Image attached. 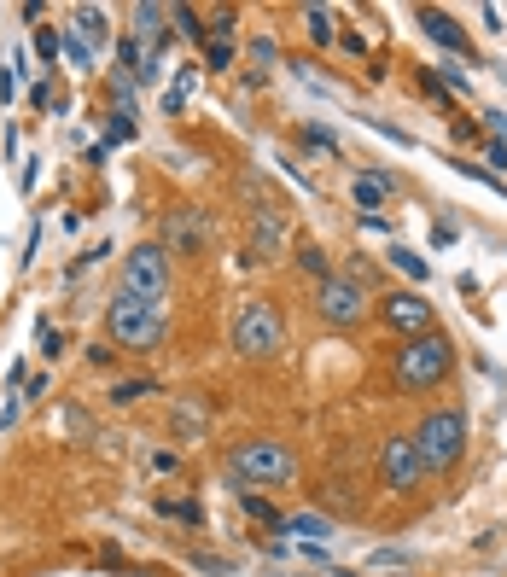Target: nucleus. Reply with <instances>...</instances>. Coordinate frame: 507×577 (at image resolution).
Returning a JSON list of instances; mask_svg holds the SVG:
<instances>
[{"label": "nucleus", "instance_id": "cd10ccee", "mask_svg": "<svg viewBox=\"0 0 507 577\" xmlns=\"http://www.w3.org/2000/svg\"><path fill=\"white\" fill-rule=\"evenodd\" d=\"M304 146H315V152H338V135H333V129H321V123H309Z\"/></svg>", "mask_w": 507, "mask_h": 577}, {"label": "nucleus", "instance_id": "393cba45", "mask_svg": "<svg viewBox=\"0 0 507 577\" xmlns=\"http://www.w3.org/2000/svg\"><path fill=\"white\" fill-rule=\"evenodd\" d=\"M158 513H164V519H187V525H199V519H204L199 502H175V496H164V502H158Z\"/></svg>", "mask_w": 507, "mask_h": 577}, {"label": "nucleus", "instance_id": "bb28decb", "mask_svg": "<svg viewBox=\"0 0 507 577\" xmlns=\"http://www.w3.org/2000/svg\"><path fill=\"white\" fill-rule=\"evenodd\" d=\"M239 502H245V513H251V519H263V525H274V531H280V513H274L269 502H263V496H251V490H245Z\"/></svg>", "mask_w": 507, "mask_h": 577}, {"label": "nucleus", "instance_id": "20e7f679", "mask_svg": "<svg viewBox=\"0 0 507 577\" xmlns=\"http://www.w3.org/2000/svg\"><path fill=\"white\" fill-rule=\"evenodd\" d=\"M467 438H473L467 408H438V414H426V420H420V432H414L426 473H449V467L467 455Z\"/></svg>", "mask_w": 507, "mask_h": 577}, {"label": "nucleus", "instance_id": "39448f33", "mask_svg": "<svg viewBox=\"0 0 507 577\" xmlns=\"http://www.w3.org/2000/svg\"><path fill=\"white\" fill-rule=\"evenodd\" d=\"M234 350L245 356V362H274V356L286 350V315H280L269 298L239 304V315H234Z\"/></svg>", "mask_w": 507, "mask_h": 577}, {"label": "nucleus", "instance_id": "1a4fd4ad", "mask_svg": "<svg viewBox=\"0 0 507 577\" xmlns=\"http://www.w3.org/2000/svg\"><path fill=\"white\" fill-rule=\"evenodd\" d=\"M286 234H292V216H286V204L263 199L257 210H251V245H245V263H251V269L274 263V257L286 251Z\"/></svg>", "mask_w": 507, "mask_h": 577}, {"label": "nucleus", "instance_id": "f3484780", "mask_svg": "<svg viewBox=\"0 0 507 577\" xmlns=\"http://www.w3.org/2000/svg\"><path fill=\"white\" fill-rule=\"evenodd\" d=\"M298 263H304V274H315V286L338 274V269H333V257H327V251H321L315 239H304V245H298Z\"/></svg>", "mask_w": 507, "mask_h": 577}, {"label": "nucleus", "instance_id": "f257e3e1", "mask_svg": "<svg viewBox=\"0 0 507 577\" xmlns=\"http://www.w3.org/2000/svg\"><path fill=\"white\" fill-rule=\"evenodd\" d=\"M449 374H455V344L443 339V333L403 339L397 356H391V385H397L403 397H426V391H438Z\"/></svg>", "mask_w": 507, "mask_h": 577}, {"label": "nucleus", "instance_id": "423d86ee", "mask_svg": "<svg viewBox=\"0 0 507 577\" xmlns=\"http://www.w3.org/2000/svg\"><path fill=\"white\" fill-rule=\"evenodd\" d=\"M123 298H146V304H164L169 298V257L164 245H135L123 257V280H117Z\"/></svg>", "mask_w": 507, "mask_h": 577}, {"label": "nucleus", "instance_id": "5701e85b", "mask_svg": "<svg viewBox=\"0 0 507 577\" xmlns=\"http://www.w3.org/2000/svg\"><path fill=\"white\" fill-rule=\"evenodd\" d=\"M35 59H41L47 70H53V59H59V30H53V24L35 30Z\"/></svg>", "mask_w": 507, "mask_h": 577}, {"label": "nucleus", "instance_id": "c85d7f7f", "mask_svg": "<svg viewBox=\"0 0 507 577\" xmlns=\"http://www.w3.org/2000/svg\"><path fill=\"white\" fill-rule=\"evenodd\" d=\"M105 140H135V123H129V111H111V129Z\"/></svg>", "mask_w": 507, "mask_h": 577}, {"label": "nucleus", "instance_id": "f8f14e48", "mask_svg": "<svg viewBox=\"0 0 507 577\" xmlns=\"http://www.w3.org/2000/svg\"><path fill=\"white\" fill-rule=\"evenodd\" d=\"M420 30L432 35V41H438L443 53H455V59H467V65H478V47H473V35L461 30V24H455V18H449L443 6H420Z\"/></svg>", "mask_w": 507, "mask_h": 577}, {"label": "nucleus", "instance_id": "473e14b6", "mask_svg": "<svg viewBox=\"0 0 507 577\" xmlns=\"http://www.w3.org/2000/svg\"><path fill=\"white\" fill-rule=\"evenodd\" d=\"M397 577H408V572H397Z\"/></svg>", "mask_w": 507, "mask_h": 577}, {"label": "nucleus", "instance_id": "9d476101", "mask_svg": "<svg viewBox=\"0 0 507 577\" xmlns=\"http://www.w3.org/2000/svg\"><path fill=\"white\" fill-rule=\"evenodd\" d=\"M164 257H204L210 251V216H204L199 204H175L164 216Z\"/></svg>", "mask_w": 507, "mask_h": 577}, {"label": "nucleus", "instance_id": "2eb2a0df", "mask_svg": "<svg viewBox=\"0 0 507 577\" xmlns=\"http://www.w3.org/2000/svg\"><path fill=\"white\" fill-rule=\"evenodd\" d=\"M391 187H397V181H391V175H385V170H368V175H356V204H362V216H373L379 204L391 199Z\"/></svg>", "mask_w": 507, "mask_h": 577}, {"label": "nucleus", "instance_id": "6e6552de", "mask_svg": "<svg viewBox=\"0 0 507 577\" xmlns=\"http://www.w3.org/2000/svg\"><path fill=\"white\" fill-rule=\"evenodd\" d=\"M420 478H426V461H420L414 432L385 438V449H379V484H385L391 496H414V490H420Z\"/></svg>", "mask_w": 507, "mask_h": 577}, {"label": "nucleus", "instance_id": "a878e982", "mask_svg": "<svg viewBox=\"0 0 507 577\" xmlns=\"http://www.w3.org/2000/svg\"><path fill=\"white\" fill-rule=\"evenodd\" d=\"M204 65L228 70V65H234V41H204Z\"/></svg>", "mask_w": 507, "mask_h": 577}, {"label": "nucleus", "instance_id": "aec40b11", "mask_svg": "<svg viewBox=\"0 0 507 577\" xmlns=\"http://www.w3.org/2000/svg\"><path fill=\"white\" fill-rule=\"evenodd\" d=\"M169 24H175V35H187V41H204V12L199 6H169Z\"/></svg>", "mask_w": 507, "mask_h": 577}, {"label": "nucleus", "instance_id": "7ed1b4c3", "mask_svg": "<svg viewBox=\"0 0 507 577\" xmlns=\"http://www.w3.org/2000/svg\"><path fill=\"white\" fill-rule=\"evenodd\" d=\"M105 333H111V344L117 350H158L169 333V309L164 304H146V298H111V309H105Z\"/></svg>", "mask_w": 507, "mask_h": 577}, {"label": "nucleus", "instance_id": "c756f323", "mask_svg": "<svg viewBox=\"0 0 507 577\" xmlns=\"http://www.w3.org/2000/svg\"><path fill=\"white\" fill-rule=\"evenodd\" d=\"M111 362H117L111 344H88V368H111Z\"/></svg>", "mask_w": 507, "mask_h": 577}, {"label": "nucleus", "instance_id": "b1692460", "mask_svg": "<svg viewBox=\"0 0 507 577\" xmlns=\"http://www.w3.org/2000/svg\"><path fill=\"white\" fill-rule=\"evenodd\" d=\"M35 344H41V356H47V362H53V356H59V327H53V321H47V315H41V321H35Z\"/></svg>", "mask_w": 507, "mask_h": 577}, {"label": "nucleus", "instance_id": "0eeeda50", "mask_svg": "<svg viewBox=\"0 0 507 577\" xmlns=\"http://www.w3.org/2000/svg\"><path fill=\"white\" fill-rule=\"evenodd\" d=\"M368 286H356L350 274H333V280H321L315 286V315L327 321V327H338V333H350V327H362L368 321Z\"/></svg>", "mask_w": 507, "mask_h": 577}, {"label": "nucleus", "instance_id": "a211bd4d", "mask_svg": "<svg viewBox=\"0 0 507 577\" xmlns=\"http://www.w3.org/2000/svg\"><path fill=\"white\" fill-rule=\"evenodd\" d=\"M152 391H158V379H146V374H140V379H117V385H111V403L135 408L140 397H152Z\"/></svg>", "mask_w": 507, "mask_h": 577}, {"label": "nucleus", "instance_id": "6ab92c4d", "mask_svg": "<svg viewBox=\"0 0 507 577\" xmlns=\"http://www.w3.org/2000/svg\"><path fill=\"white\" fill-rule=\"evenodd\" d=\"M304 24H309V41H315V47H333V41H338L333 12H327V6H304Z\"/></svg>", "mask_w": 507, "mask_h": 577}, {"label": "nucleus", "instance_id": "412c9836", "mask_svg": "<svg viewBox=\"0 0 507 577\" xmlns=\"http://www.w3.org/2000/svg\"><path fill=\"white\" fill-rule=\"evenodd\" d=\"M391 263H397V269H403L408 280H420V286L432 280V263H426L420 251H408V245H391Z\"/></svg>", "mask_w": 507, "mask_h": 577}, {"label": "nucleus", "instance_id": "2f4dec72", "mask_svg": "<svg viewBox=\"0 0 507 577\" xmlns=\"http://www.w3.org/2000/svg\"><path fill=\"white\" fill-rule=\"evenodd\" d=\"M18 94V70H0V105Z\"/></svg>", "mask_w": 507, "mask_h": 577}, {"label": "nucleus", "instance_id": "4468645a", "mask_svg": "<svg viewBox=\"0 0 507 577\" xmlns=\"http://www.w3.org/2000/svg\"><path fill=\"white\" fill-rule=\"evenodd\" d=\"M169 432L181 443H199L204 432H210V408L199 403V397H187V403H175V414H169Z\"/></svg>", "mask_w": 507, "mask_h": 577}, {"label": "nucleus", "instance_id": "ddd939ff", "mask_svg": "<svg viewBox=\"0 0 507 577\" xmlns=\"http://www.w3.org/2000/svg\"><path fill=\"white\" fill-rule=\"evenodd\" d=\"M70 41H76L88 59H100L105 41H111V18H105V6H76V12H70Z\"/></svg>", "mask_w": 507, "mask_h": 577}, {"label": "nucleus", "instance_id": "f03ea898", "mask_svg": "<svg viewBox=\"0 0 507 577\" xmlns=\"http://www.w3.org/2000/svg\"><path fill=\"white\" fill-rule=\"evenodd\" d=\"M228 478H239L245 490L292 484L298 478V455H292V443H280V438H245L228 449Z\"/></svg>", "mask_w": 507, "mask_h": 577}, {"label": "nucleus", "instance_id": "7c9ffc66", "mask_svg": "<svg viewBox=\"0 0 507 577\" xmlns=\"http://www.w3.org/2000/svg\"><path fill=\"white\" fill-rule=\"evenodd\" d=\"M443 88H455V94H473V82H467V70H443Z\"/></svg>", "mask_w": 507, "mask_h": 577}, {"label": "nucleus", "instance_id": "4be33fe9", "mask_svg": "<svg viewBox=\"0 0 507 577\" xmlns=\"http://www.w3.org/2000/svg\"><path fill=\"white\" fill-rule=\"evenodd\" d=\"M251 88H257V82H263V76H269L274 70V35H257V41H251Z\"/></svg>", "mask_w": 507, "mask_h": 577}, {"label": "nucleus", "instance_id": "dca6fc26", "mask_svg": "<svg viewBox=\"0 0 507 577\" xmlns=\"http://www.w3.org/2000/svg\"><path fill=\"white\" fill-rule=\"evenodd\" d=\"M280 531L315 543V537H333V519H321V513H292V519H280ZM280 531H274V537H280Z\"/></svg>", "mask_w": 507, "mask_h": 577}, {"label": "nucleus", "instance_id": "9b49d317", "mask_svg": "<svg viewBox=\"0 0 507 577\" xmlns=\"http://www.w3.org/2000/svg\"><path fill=\"white\" fill-rule=\"evenodd\" d=\"M379 315H385V327H391V333H403V339L432 333V304H426L420 292H391V298L379 304Z\"/></svg>", "mask_w": 507, "mask_h": 577}]
</instances>
